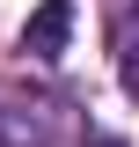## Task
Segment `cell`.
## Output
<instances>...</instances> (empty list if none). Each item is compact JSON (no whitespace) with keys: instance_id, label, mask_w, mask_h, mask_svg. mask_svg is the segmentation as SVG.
Wrapping results in <instances>:
<instances>
[{"instance_id":"obj_1","label":"cell","mask_w":139,"mask_h":147,"mask_svg":"<svg viewBox=\"0 0 139 147\" xmlns=\"http://www.w3.org/2000/svg\"><path fill=\"white\" fill-rule=\"evenodd\" d=\"M66 30H73V0H44V7L29 15V30H22V52L51 66V59L66 52Z\"/></svg>"},{"instance_id":"obj_2","label":"cell","mask_w":139,"mask_h":147,"mask_svg":"<svg viewBox=\"0 0 139 147\" xmlns=\"http://www.w3.org/2000/svg\"><path fill=\"white\" fill-rule=\"evenodd\" d=\"M117 74H124V96L139 103V37H124V66H117Z\"/></svg>"},{"instance_id":"obj_3","label":"cell","mask_w":139,"mask_h":147,"mask_svg":"<svg viewBox=\"0 0 139 147\" xmlns=\"http://www.w3.org/2000/svg\"><path fill=\"white\" fill-rule=\"evenodd\" d=\"M95 147H124V140H95Z\"/></svg>"}]
</instances>
